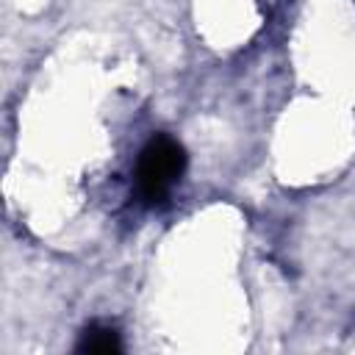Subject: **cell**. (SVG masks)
Returning <instances> with one entry per match:
<instances>
[{"label":"cell","instance_id":"2","mask_svg":"<svg viewBox=\"0 0 355 355\" xmlns=\"http://www.w3.org/2000/svg\"><path fill=\"white\" fill-rule=\"evenodd\" d=\"M78 352H89V355H114L122 352V338L116 333V327L103 324V322H92L80 338H78Z\"/></svg>","mask_w":355,"mask_h":355},{"label":"cell","instance_id":"1","mask_svg":"<svg viewBox=\"0 0 355 355\" xmlns=\"http://www.w3.org/2000/svg\"><path fill=\"white\" fill-rule=\"evenodd\" d=\"M186 169V150L172 136H153L136 161V191L144 205H161Z\"/></svg>","mask_w":355,"mask_h":355}]
</instances>
